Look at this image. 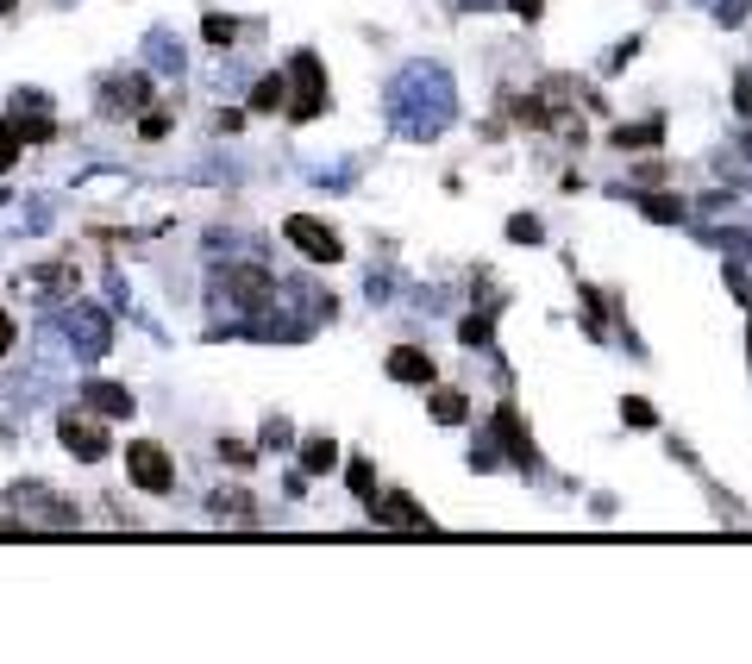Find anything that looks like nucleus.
Segmentation results:
<instances>
[{"label": "nucleus", "instance_id": "16", "mask_svg": "<svg viewBox=\"0 0 752 664\" xmlns=\"http://www.w3.org/2000/svg\"><path fill=\"white\" fill-rule=\"evenodd\" d=\"M464 414H470V408H464L458 389H439V395H433V420H439V426H464Z\"/></svg>", "mask_w": 752, "mask_h": 664}, {"label": "nucleus", "instance_id": "34", "mask_svg": "<svg viewBox=\"0 0 752 664\" xmlns=\"http://www.w3.org/2000/svg\"><path fill=\"white\" fill-rule=\"evenodd\" d=\"M746 345H752V339H746Z\"/></svg>", "mask_w": 752, "mask_h": 664}, {"label": "nucleus", "instance_id": "15", "mask_svg": "<svg viewBox=\"0 0 752 664\" xmlns=\"http://www.w3.org/2000/svg\"><path fill=\"white\" fill-rule=\"evenodd\" d=\"M339 464V445L333 439H308V445H301V470H314V477H320V470H333Z\"/></svg>", "mask_w": 752, "mask_h": 664}, {"label": "nucleus", "instance_id": "6", "mask_svg": "<svg viewBox=\"0 0 752 664\" xmlns=\"http://www.w3.org/2000/svg\"><path fill=\"white\" fill-rule=\"evenodd\" d=\"M13 132H19V145H44V138L57 132V120L44 113V94H19V107H13Z\"/></svg>", "mask_w": 752, "mask_h": 664}, {"label": "nucleus", "instance_id": "18", "mask_svg": "<svg viewBox=\"0 0 752 664\" xmlns=\"http://www.w3.org/2000/svg\"><path fill=\"white\" fill-rule=\"evenodd\" d=\"M508 239H514V245H539V239H546V226H539L533 213H514V220H508Z\"/></svg>", "mask_w": 752, "mask_h": 664}, {"label": "nucleus", "instance_id": "14", "mask_svg": "<svg viewBox=\"0 0 752 664\" xmlns=\"http://www.w3.org/2000/svg\"><path fill=\"white\" fill-rule=\"evenodd\" d=\"M640 213L658 220V226H684V201L677 195H640Z\"/></svg>", "mask_w": 752, "mask_h": 664}, {"label": "nucleus", "instance_id": "24", "mask_svg": "<svg viewBox=\"0 0 752 664\" xmlns=\"http://www.w3.org/2000/svg\"><path fill=\"white\" fill-rule=\"evenodd\" d=\"M734 107H740V120H752V69H740V82H734Z\"/></svg>", "mask_w": 752, "mask_h": 664}, {"label": "nucleus", "instance_id": "27", "mask_svg": "<svg viewBox=\"0 0 752 664\" xmlns=\"http://www.w3.org/2000/svg\"><path fill=\"white\" fill-rule=\"evenodd\" d=\"M138 132H145V138H163V132H170V113H145V120H138Z\"/></svg>", "mask_w": 752, "mask_h": 664}, {"label": "nucleus", "instance_id": "25", "mask_svg": "<svg viewBox=\"0 0 752 664\" xmlns=\"http://www.w3.org/2000/svg\"><path fill=\"white\" fill-rule=\"evenodd\" d=\"M345 477H351V489H358V495H370V483H376V470H370L364 458H351V470H345Z\"/></svg>", "mask_w": 752, "mask_h": 664}, {"label": "nucleus", "instance_id": "7", "mask_svg": "<svg viewBox=\"0 0 752 664\" xmlns=\"http://www.w3.org/2000/svg\"><path fill=\"white\" fill-rule=\"evenodd\" d=\"M496 439L508 445V458L521 464V470H533V464H539V458H533V433L521 426V414H514V401H502V408H496Z\"/></svg>", "mask_w": 752, "mask_h": 664}, {"label": "nucleus", "instance_id": "30", "mask_svg": "<svg viewBox=\"0 0 752 664\" xmlns=\"http://www.w3.org/2000/svg\"><path fill=\"white\" fill-rule=\"evenodd\" d=\"M508 7L521 13V19H539V0H508Z\"/></svg>", "mask_w": 752, "mask_h": 664}, {"label": "nucleus", "instance_id": "28", "mask_svg": "<svg viewBox=\"0 0 752 664\" xmlns=\"http://www.w3.org/2000/svg\"><path fill=\"white\" fill-rule=\"evenodd\" d=\"M264 445H289V420H270L264 426Z\"/></svg>", "mask_w": 752, "mask_h": 664}, {"label": "nucleus", "instance_id": "23", "mask_svg": "<svg viewBox=\"0 0 752 664\" xmlns=\"http://www.w3.org/2000/svg\"><path fill=\"white\" fill-rule=\"evenodd\" d=\"M621 420H627V426H652L658 414H652V401H640V395H627V401H621Z\"/></svg>", "mask_w": 752, "mask_h": 664}, {"label": "nucleus", "instance_id": "8", "mask_svg": "<svg viewBox=\"0 0 752 664\" xmlns=\"http://www.w3.org/2000/svg\"><path fill=\"white\" fill-rule=\"evenodd\" d=\"M145 101H151V82L138 76V69H132V76H113L101 88V113H138Z\"/></svg>", "mask_w": 752, "mask_h": 664}, {"label": "nucleus", "instance_id": "21", "mask_svg": "<svg viewBox=\"0 0 752 664\" xmlns=\"http://www.w3.org/2000/svg\"><path fill=\"white\" fill-rule=\"evenodd\" d=\"M19 151H26V145H19V132H13V120H0V176H7L13 163H19Z\"/></svg>", "mask_w": 752, "mask_h": 664}, {"label": "nucleus", "instance_id": "1", "mask_svg": "<svg viewBox=\"0 0 752 664\" xmlns=\"http://www.w3.org/2000/svg\"><path fill=\"white\" fill-rule=\"evenodd\" d=\"M320 113H326V69H320L314 51H295L289 57V120L308 126Z\"/></svg>", "mask_w": 752, "mask_h": 664}, {"label": "nucleus", "instance_id": "10", "mask_svg": "<svg viewBox=\"0 0 752 664\" xmlns=\"http://www.w3.org/2000/svg\"><path fill=\"white\" fill-rule=\"evenodd\" d=\"M88 401H94V414H107V420H132V408H138L120 383H88Z\"/></svg>", "mask_w": 752, "mask_h": 664}, {"label": "nucleus", "instance_id": "4", "mask_svg": "<svg viewBox=\"0 0 752 664\" xmlns=\"http://www.w3.org/2000/svg\"><path fill=\"white\" fill-rule=\"evenodd\" d=\"M57 433H63V445H69V452H76L82 464H101V458L113 452V445H107V426H101V420H88V414H76V408L57 420Z\"/></svg>", "mask_w": 752, "mask_h": 664}, {"label": "nucleus", "instance_id": "11", "mask_svg": "<svg viewBox=\"0 0 752 664\" xmlns=\"http://www.w3.org/2000/svg\"><path fill=\"white\" fill-rule=\"evenodd\" d=\"M508 120L527 126V132H539V126H558V113L539 101V94H514V101H508Z\"/></svg>", "mask_w": 752, "mask_h": 664}, {"label": "nucleus", "instance_id": "20", "mask_svg": "<svg viewBox=\"0 0 752 664\" xmlns=\"http://www.w3.org/2000/svg\"><path fill=\"white\" fill-rule=\"evenodd\" d=\"M214 514H239V520H251L257 508H251V495H245V489H232V495L220 489V495H214Z\"/></svg>", "mask_w": 752, "mask_h": 664}, {"label": "nucleus", "instance_id": "5", "mask_svg": "<svg viewBox=\"0 0 752 664\" xmlns=\"http://www.w3.org/2000/svg\"><path fill=\"white\" fill-rule=\"evenodd\" d=\"M370 502V520L376 527H414V533H433V514L427 508H414L408 495H383V502H376V495H364Z\"/></svg>", "mask_w": 752, "mask_h": 664}, {"label": "nucleus", "instance_id": "26", "mask_svg": "<svg viewBox=\"0 0 752 664\" xmlns=\"http://www.w3.org/2000/svg\"><path fill=\"white\" fill-rule=\"evenodd\" d=\"M715 19H721V26H740V19H746V0H721Z\"/></svg>", "mask_w": 752, "mask_h": 664}, {"label": "nucleus", "instance_id": "33", "mask_svg": "<svg viewBox=\"0 0 752 664\" xmlns=\"http://www.w3.org/2000/svg\"><path fill=\"white\" fill-rule=\"evenodd\" d=\"M746 151H752V138H746Z\"/></svg>", "mask_w": 752, "mask_h": 664}, {"label": "nucleus", "instance_id": "31", "mask_svg": "<svg viewBox=\"0 0 752 664\" xmlns=\"http://www.w3.org/2000/svg\"><path fill=\"white\" fill-rule=\"evenodd\" d=\"M0 13H13V0H0Z\"/></svg>", "mask_w": 752, "mask_h": 664}, {"label": "nucleus", "instance_id": "13", "mask_svg": "<svg viewBox=\"0 0 752 664\" xmlns=\"http://www.w3.org/2000/svg\"><path fill=\"white\" fill-rule=\"evenodd\" d=\"M640 145H665V120H646V126H621L615 132V151H640Z\"/></svg>", "mask_w": 752, "mask_h": 664}, {"label": "nucleus", "instance_id": "29", "mask_svg": "<svg viewBox=\"0 0 752 664\" xmlns=\"http://www.w3.org/2000/svg\"><path fill=\"white\" fill-rule=\"evenodd\" d=\"M13 351V314H0V358Z\"/></svg>", "mask_w": 752, "mask_h": 664}, {"label": "nucleus", "instance_id": "12", "mask_svg": "<svg viewBox=\"0 0 752 664\" xmlns=\"http://www.w3.org/2000/svg\"><path fill=\"white\" fill-rule=\"evenodd\" d=\"M289 107V76H264L251 88V113H282Z\"/></svg>", "mask_w": 752, "mask_h": 664}, {"label": "nucleus", "instance_id": "2", "mask_svg": "<svg viewBox=\"0 0 752 664\" xmlns=\"http://www.w3.org/2000/svg\"><path fill=\"white\" fill-rule=\"evenodd\" d=\"M126 477L145 489V495H170V489H176V464H170L163 445L138 439V445H126Z\"/></svg>", "mask_w": 752, "mask_h": 664}, {"label": "nucleus", "instance_id": "9", "mask_svg": "<svg viewBox=\"0 0 752 664\" xmlns=\"http://www.w3.org/2000/svg\"><path fill=\"white\" fill-rule=\"evenodd\" d=\"M383 370L395 376V383H414V389H427V383H433V358H427L420 345H395Z\"/></svg>", "mask_w": 752, "mask_h": 664}, {"label": "nucleus", "instance_id": "3", "mask_svg": "<svg viewBox=\"0 0 752 664\" xmlns=\"http://www.w3.org/2000/svg\"><path fill=\"white\" fill-rule=\"evenodd\" d=\"M282 239H289L301 257H308V264H339V232L333 226H320V220H308V213H289V220H282Z\"/></svg>", "mask_w": 752, "mask_h": 664}, {"label": "nucleus", "instance_id": "32", "mask_svg": "<svg viewBox=\"0 0 752 664\" xmlns=\"http://www.w3.org/2000/svg\"><path fill=\"white\" fill-rule=\"evenodd\" d=\"M0 533H7V520H0Z\"/></svg>", "mask_w": 752, "mask_h": 664}, {"label": "nucleus", "instance_id": "22", "mask_svg": "<svg viewBox=\"0 0 752 664\" xmlns=\"http://www.w3.org/2000/svg\"><path fill=\"white\" fill-rule=\"evenodd\" d=\"M220 458H226V464H239V470H251V464H257V445H245V439H220Z\"/></svg>", "mask_w": 752, "mask_h": 664}, {"label": "nucleus", "instance_id": "19", "mask_svg": "<svg viewBox=\"0 0 752 664\" xmlns=\"http://www.w3.org/2000/svg\"><path fill=\"white\" fill-rule=\"evenodd\" d=\"M458 339H464V345H489V339H496V320H489V314H470V320L458 326Z\"/></svg>", "mask_w": 752, "mask_h": 664}, {"label": "nucleus", "instance_id": "17", "mask_svg": "<svg viewBox=\"0 0 752 664\" xmlns=\"http://www.w3.org/2000/svg\"><path fill=\"white\" fill-rule=\"evenodd\" d=\"M201 38H207V44H239V19L207 13V19H201Z\"/></svg>", "mask_w": 752, "mask_h": 664}]
</instances>
